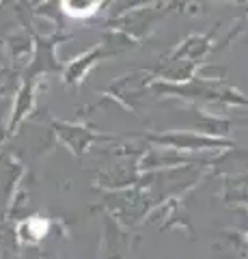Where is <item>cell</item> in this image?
Returning <instances> with one entry per match:
<instances>
[{
  "label": "cell",
  "instance_id": "cell-1",
  "mask_svg": "<svg viewBox=\"0 0 248 259\" xmlns=\"http://www.w3.org/2000/svg\"><path fill=\"white\" fill-rule=\"evenodd\" d=\"M104 0H61V9L69 18H91V15L97 13V9L102 7Z\"/></svg>",
  "mask_w": 248,
  "mask_h": 259
}]
</instances>
